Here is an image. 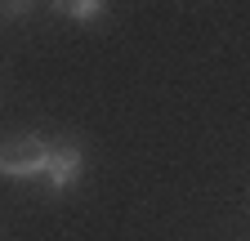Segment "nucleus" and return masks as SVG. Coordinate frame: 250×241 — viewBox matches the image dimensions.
<instances>
[{"mask_svg": "<svg viewBox=\"0 0 250 241\" xmlns=\"http://www.w3.org/2000/svg\"><path fill=\"white\" fill-rule=\"evenodd\" d=\"M54 5V14H62V18H76V22H94L103 14V5L107 0H49Z\"/></svg>", "mask_w": 250, "mask_h": 241, "instance_id": "3", "label": "nucleus"}, {"mask_svg": "<svg viewBox=\"0 0 250 241\" xmlns=\"http://www.w3.org/2000/svg\"><path fill=\"white\" fill-rule=\"evenodd\" d=\"M31 9V0H0V14H5V18H22Z\"/></svg>", "mask_w": 250, "mask_h": 241, "instance_id": "4", "label": "nucleus"}, {"mask_svg": "<svg viewBox=\"0 0 250 241\" xmlns=\"http://www.w3.org/2000/svg\"><path fill=\"white\" fill-rule=\"evenodd\" d=\"M49 152H54V143H45L41 134H18L0 147V174L5 179H41L49 170Z\"/></svg>", "mask_w": 250, "mask_h": 241, "instance_id": "1", "label": "nucleus"}, {"mask_svg": "<svg viewBox=\"0 0 250 241\" xmlns=\"http://www.w3.org/2000/svg\"><path fill=\"white\" fill-rule=\"evenodd\" d=\"M85 170V157H81V147L76 143H54V152H49V170H45V183L54 192H67L76 179Z\"/></svg>", "mask_w": 250, "mask_h": 241, "instance_id": "2", "label": "nucleus"}]
</instances>
